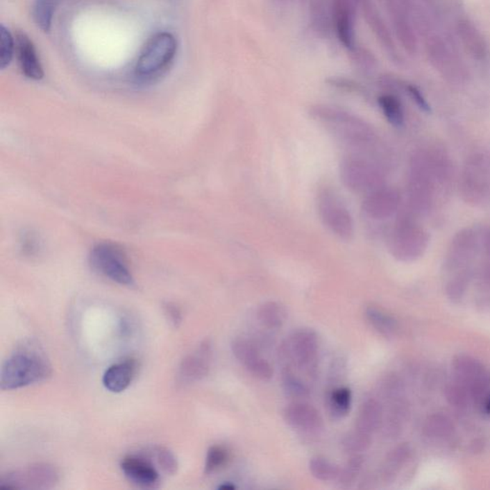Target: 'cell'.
<instances>
[{
  "mask_svg": "<svg viewBox=\"0 0 490 490\" xmlns=\"http://www.w3.org/2000/svg\"><path fill=\"white\" fill-rule=\"evenodd\" d=\"M51 375L52 365L42 348L34 341H25L2 364L0 388L17 390L44 382Z\"/></svg>",
  "mask_w": 490,
  "mask_h": 490,
  "instance_id": "6da1fadb",
  "label": "cell"
},
{
  "mask_svg": "<svg viewBox=\"0 0 490 490\" xmlns=\"http://www.w3.org/2000/svg\"><path fill=\"white\" fill-rule=\"evenodd\" d=\"M312 117L323 124L343 145L355 153H367L378 142L375 130L364 119L330 105H313Z\"/></svg>",
  "mask_w": 490,
  "mask_h": 490,
  "instance_id": "7a4b0ae2",
  "label": "cell"
},
{
  "mask_svg": "<svg viewBox=\"0 0 490 490\" xmlns=\"http://www.w3.org/2000/svg\"><path fill=\"white\" fill-rule=\"evenodd\" d=\"M178 51L176 37L168 32H159L148 40L135 67L136 79L151 83L161 77L170 67Z\"/></svg>",
  "mask_w": 490,
  "mask_h": 490,
  "instance_id": "3957f363",
  "label": "cell"
},
{
  "mask_svg": "<svg viewBox=\"0 0 490 490\" xmlns=\"http://www.w3.org/2000/svg\"><path fill=\"white\" fill-rule=\"evenodd\" d=\"M339 173L343 184L355 193L369 194L383 186L384 173L380 164L360 153L343 158Z\"/></svg>",
  "mask_w": 490,
  "mask_h": 490,
  "instance_id": "277c9868",
  "label": "cell"
},
{
  "mask_svg": "<svg viewBox=\"0 0 490 490\" xmlns=\"http://www.w3.org/2000/svg\"><path fill=\"white\" fill-rule=\"evenodd\" d=\"M318 355V336L310 328H301L293 332L281 347L282 360L287 364L285 368L294 365L310 376L316 375Z\"/></svg>",
  "mask_w": 490,
  "mask_h": 490,
  "instance_id": "5b68a950",
  "label": "cell"
},
{
  "mask_svg": "<svg viewBox=\"0 0 490 490\" xmlns=\"http://www.w3.org/2000/svg\"><path fill=\"white\" fill-rule=\"evenodd\" d=\"M317 209L323 224L335 236L343 241L353 239L355 236V222L352 214L335 190L324 188L319 192Z\"/></svg>",
  "mask_w": 490,
  "mask_h": 490,
  "instance_id": "8992f818",
  "label": "cell"
},
{
  "mask_svg": "<svg viewBox=\"0 0 490 490\" xmlns=\"http://www.w3.org/2000/svg\"><path fill=\"white\" fill-rule=\"evenodd\" d=\"M90 260L93 269L111 281L126 287L135 285L127 257L117 245L107 242L96 245L91 251Z\"/></svg>",
  "mask_w": 490,
  "mask_h": 490,
  "instance_id": "52a82bcc",
  "label": "cell"
},
{
  "mask_svg": "<svg viewBox=\"0 0 490 490\" xmlns=\"http://www.w3.org/2000/svg\"><path fill=\"white\" fill-rule=\"evenodd\" d=\"M59 481V473L48 464H36L7 472L0 478V489H49Z\"/></svg>",
  "mask_w": 490,
  "mask_h": 490,
  "instance_id": "ba28073f",
  "label": "cell"
},
{
  "mask_svg": "<svg viewBox=\"0 0 490 490\" xmlns=\"http://www.w3.org/2000/svg\"><path fill=\"white\" fill-rule=\"evenodd\" d=\"M120 466L124 476L139 489H155L160 487V471L146 452L128 455L122 459Z\"/></svg>",
  "mask_w": 490,
  "mask_h": 490,
  "instance_id": "9c48e42d",
  "label": "cell"
},
{
  "mask_svg": "<svg viewBox=\"0 0 490 490\" xmlns=\"http://www.w3.org/2000/svg\"><path fill=\"white\" fill-rule=\"evenodd\" d=\"M213 347L209 341H204L196 350L187 355L179 366L178 383L188 385L205 378L211 369Z\"/></svg>",
  "mask_w": 490,
  "mask_h": 490,
  "instance_id": "30bf717a",
  "label": "cell"
},
{
  "mask_svg": "<svg viewBox=\"0 0 490 490\" xmlns=\"http://www.w3.org/2000/svg\"><path fill=\"white\" fill-rule=\"evenodd\" d=\"M453 367L459 382L466 386L473 398L482 396L489 387V375L486 369L471 356H457Z\"/></svg>",
  "mask_w": 490,
  "mask_h": 490,
  "instance_id": "8fae6325",
  "label": "cell"
},
{
  "mask_svg": "<svg viewBox=\"0 0 490 490\" xmlns=\"http://www.w3.org/2000/svg\"><path fill=\"white\" fill-rule=\"evenodd\" d=\"M235 357L244 366L250 373L259 380H270L273 376L271 365L262 355L259 348L245 338H236L231 345Z\"/></svg>",
  "mask_w": 490,
  "mask_h": 490,
  "instance_id": "7c38bea8",
  "label": "cell"
},
{
  "mask_svg": "<svg viewBox=\"0 0 490 490\" xmlns=\"http://www.w3.org/2000/svg\"><path fill=\"white\" fill-rule=\"evenodd\" d=\"M400 204V194L394 189L381 186L364 198V214L372 219H386L393 216Z\"/></svg>",
  "mask_w": 490,
  "mask_h": 490,
  "instance_id": "4fadbf2b",
  "label": "cell"
},
{
  "mask_svg": "<svg viewBox=\"0 0 490 490\" xmlns=\"http://www.w3.org/2000/svg\"><path fill=\"white\" fill-rule=\"evenodd\" d=\"M285 421L292 428L307 434H316L324 426L316 408L304 403L290 404L284 412Z\"/></svg>",
  "mask_w": 490,
  "mask_h": 490,
  "instance_id": "5bb4252c",
  "label": "cell"
},
{
  "mask_svg": "<svg viewBox=\"0 0 490 490\" xmlns=\"http://www.w3.org/2000/svg\"><path fill=\"white\" fill-rule=\"evenodd\" d=\"M16 44L17 59L22 73L29 79L42 80L44 76V68L32 40L24 33H19Z\"/></svg>",
  "mask_w": 490,
  "mask_h": 490,
  "instance_id": "9a60e30c",
  "label": "cell"
},
{
  "mask_svg": "<svg viewBox=\"0 0 490 490\" xmlns=\"http://www.w3.org/2000/svg\"><path fill=\"white\" fill-rule=\"evenodd\" d=\"M335 19L336 33L341 44L350 51H355V19L352 5L348 0H335Z\"/></svg>",
  "mask_w": 490,
  "mask_h": 490,
  "instance_id": "2e32d148",
  "label": "cell"
},
{
  "mask_svg": "<svg viewBox=\"0 0 490 490\" xmlns=\"http://www.w3.org/2000/svg\"><path fill=\"white\" fill-rule=\"evenodd\" d=\"M137 365L133 360H126L113 364L103 376V385L111 393L118 394L127 390L135 378Z\"/></svg>",
  "mask_w": 490,
  "mask_h": 490,
  "instance_id": "e0dca14e",
  "label": "cell"
},
{
  "mask_svg": "<svg viewBox=\"0 0 490 490\" xmlns=\"http://www.w3.org/2000/svg\"><path fill=\"white\" fill-rule=\"evenodd\" d=\"M408 224H400L396 227L390 239L391 253L398 259H413L416 256V232Z\"/></svg>",
  "mask_w": 490,
  "mask_h": 490,
  "instance_id": "ac0fdd59",
  "label": "cell"
},
{
  "mask_svg": "<svg viewBox=\"0 0 490 490\" xmlns=\"http://www.w3.org/2000/svg\"><path fill=\"white\" fill-rule=\"evenodd\" d=\"M383 423V409L380 401L369 398L361 404L356 418V430L372 435Z\"/></svg>",
  "mask_w": 490,
  "mask_h": 490,
  "instance_id": "d6986e66",
  "label": "cell"
},
{
  "mask_svg": "<svg viewBox=\"0 0 490 490\" xmlns=\"http://www.w3.org/2000/svg\"><path fill=\"white\" fill-rule=\"evenodd\" d=\"M410 454V446L407 443L400 444L390 451L384 461L382 468H381V477H382L384 482L394 481L396 475L403 468L404 464L407 462Z\"/></svg>",
  "mask_w": 490,
  "mask_h": 490,
  "instance_id": "ffe728a7",
  "label": "cell"
},
{
  "mask_svg": "<svg viewBox=\"0 0 490 490\" xmlns=\"http://www.w3.org/2000/svg\"><path fill=\"white\" fill-rule=\"evenodd\" d=\"M257 320L269 330H278L284 326L287 318V310L277 302L264 303L257 310Z\"/></svg>",
  "mask_w": 490,
  "mask_h": 490,
  "instance_id": "44dd1931",
  "label": "cell"
},
{
  "mask_svg": "<svg viewBox=\"0 0 490 490\" xmlns=\"http://www.w3.org/2000/svg\"><path fill=\"white\" fill-rule=\"evenodd\" d=\"M366 318L376 332L385 337H394L398 332V323L390 314L378 307H369L365 312Z\"/></svg>",
  "mask_w": 490,
  "mask_h": 490,
  "instance_id": "7402d4cb",
  "label": "cell"
},
{
  "mask_svg": "<svg viewBox=\"0 0 490 490\" xmlns=\"http://www.w3.org/2000/svg\"><path fill=\"white\" fill-rule=\"evenodd\" d=\"M352 391L346 387L335 388L328 398V410L335 419H342L350 413L352 407Z\"/></svg>",
  "mask_w": 490,
  "mask_h": 490,
  "instance_id": "603a6c76",
  "label": "cell"
},
{
  "mask_svg": "<svg viewBox=\"0 0 490 490\" xmlns=\"http://www.w3.org/2000/svg\"><path fill=\"white\" fill-rule=\"evenodd\" d=\"M62 2V0H35L33 17L40 30L50 31L56 10Z\"/></svg>",
  "mask_w": 490,
  "mask_h": 490,
  "instance_id": "cb8c5ba5",
  "label": "cell"
},
{
  "mask_svg": "<svg viewBox=\"0 0 490 490\" xmlns=\"http://www.w3.org/2000/svg\"><path fill=\"white\" fill-rule=\"evenodd\" d=\"M146 453L153 459L159 471L166 475H174L178 472V462L170 449L162 446L151 447Z\"/></svg>",
  "mask_w": 490,
  "mask_h": 490,
  "instance_id": "d4e9b609",
  "label": "cell"
},
{
  "mask_svg": "<svg viewBox=\"0 0 490 490\" xmlns=\"http://www.w3.org/2000/svg\"><path fill=\"white\" fill-rule=\"evenodd\" d=\"M378 105L391 125L396 128L403 126V108L398 98L390 94L381 95L378 98Z\"/></svg>",
  "mask_w": 490,
  "mask_h": 490,
  "instance_id": "484cf974",
  "label": "cell"
},
{
  "mask_svg": "<svg viewBox=\"0 0 490 490\" xmlns=\"http://www.w3.org/2000/svg\"><path fill=\"white\" fill-rule=\"evenodd\" d=\"M282 386L285 395L289 398L301 400L310 396V388L307 384L294 375L290 368H285L282 371Z\"/></svg>",
  "mask_w": 490,
  "mask_h": 490,
  "instance_id": "4316f807",
  "label": "cell"
},
{
  "mask_svg": "<svg viewBox=\"0 0 490 490\" xmlns=\"http://www.w3.org/2000/svg\"><path fill=\"white\" fill-rule=\"evenodd\" d=\"M310 471L312 476L323 482L337 480L339 476V466L328 461L324 457H314L310 462Z\"/></svg>",
  "mask_w": 490,
  "mask_h": 490,
  "instance_id": "83f0119b",
  "label": "cell"
},
{
  "mask_svg": "<svg viewBox=\"0 0 490 490\" xmlns=\"http://www.w3.org/2000/svg\"><path fill=\"white\" fill-rule=\"evenodd\" d=\"M454 424L448 416L436 414L427 419L424 431L433 438H447L454 432Z\"/></svg>",
  "mask_w": 490,
  "mask_h": 490,
  "instance_id": "f1b7e54d",
  "label": "cell"
},
{
  "mask_svg": "<svg viewBox=\"0 0 490 490\" xmlns=\"http://www.w3.org/2000/svg\"><path fill=\"white\" fill-rule=\"evenodd\" d=\"M371 443V435L355 429V431L350 432L342 439V448L347 453L357 455L368 450Z\"/></svg>",
  "mask_w": 490,
  "mask_h": 490,
  "instance_id": "f546056e",
  "label": "cell"
},
{
  "mask_svg": "<svg viewBox=\"0 0 490 490\" xmlns=\"http://www.w3.org/2000/svg\"><path fill=\"white\" fill-rule=\"evenodd\" d=\"M363 464L364 458L362 455H352L345 466L340 469L339 476L337 478L340 486L342 487L352 486L356 478H357L358 475H360Z\"/></svg>",
  "mask_w": 490,
  "mask_h": 490,
  "instance_id": "4dcf8cb0",
  "label": "cell"
},
{
  "mask_svg": "<svg viewBox=\"0 0 490 490\" xmlns=\"http://www.w3.org/2000/svg\"><path fill=\"white\" fill-rule=\"evenodd\" d=\"M16 45L11 32L4 25H1L0 28V68L1 69H4L11 64Z\"/></svg>",
  "mask_w": 490,
  "mask_h": 490,
  "instance_id": "1f68e13d",
  "label": "cell"
},
{
  "mask_svg": "<svg viewBox=\"0 0 490 490\" xmlns=\"http://www.w3.org/2000/svg\"><path fill=\"white\" fill-rule=\"evenodd\" d=\"M228 459V452L224 447L213 446L207 451L204 473L210 475L214 473L226 464Z\"/></svg>",
  "mask_w": 490,
  "mask_h": 490,
  "instance_id": "d6a6232c",
  "label": "cell"
},
{
  "mask_svg": "<svg viewBox=\"0 0 490 490\" xmlns=\"http://www.w3.org/2000/svg\"><path fill=\"white\" fill-rule=\"evenodd\" d=\"M446 400L454 407H464L468 401V396L471 395L466 386L459 381L449 384L446 388Z\"/></svg>",
  "mask_w": 490,
  "mask_h": 490,
  "instance_id": "836d02e7",
  "label": "cell"
},
{
  "mask_svg": "<svg viewBox=\"0 0 490 490\" xmlns=\"http://www.w3.org/2000/svg\"><path fill=\"white\" fill-rule=\"evenodd\" d=\"M327 83L330 87L346 91V92L355 93V94L363 96V97L368 94L367 90L363 85L353 80L347 79V78L332 77L327 80Z\"/></svg>",
  "mask_w": 490,
  "mask_h": 490,
  "instance_id": "e575fe53",
  "label": "cell"
},
{
  "mask_svg": "<svg viewBox=\"0 0 490 490\" xmlns=\"http://www.w3.org/2000/svg\"><path fill=\"white\" fill-rule=\"evenodd\" d=\"M164 312H165L167 319L170 321L171 324L174 328H178L180 326L182 315L178 305L171 304V303H167V304L164 305Z\"/></svg>",
  "mask_w": 490,
  "mask_h": 490,
  "instance_id": "d590c367",
  "label": "cell"
},
{
  "mask_svg": "<svg viewBox=\"0 0 490 490\" xmlns=\"http://www.w3.org/2000/svg\"><path fill=\"white\" fill-rule=\"evenodd\" d=\"M407 91L412 99L414 100V102L416 103V105H418L421 110L425 111V112H430V105H429L428 102H427L425 98L423 97V93L419 91V88L414 87V85H408Z\"/></svg>",
  "mask_w": 490,
  "mask_h": 490,
  "instance_id": "8d00e7d4",
  "label": "cell"
},
{
  "mask_svg": "<svg viewBox=\"0 0 490 490\" xmlns=\"http://www.w3.org/2000/svg\"><path fill=\"white\" fill-rule=\"evenodd\" d=\"M219 489H227V490H234L236 489V486L235 484H232V482H223V484H221V486L219 487Z\"/></svg>",
  "mask_w": 490,
  "mask_h": 490,
  "instance_id": "74e56055",
  "label": "cell"
},
{
  "mask_svg": "<svg viewBox=\"0 0 490 490\" xmlns=\"http://www.w3.org/2000/svg\"><path fill=\"white\" fill-rule=\"evenodd\" d=\"M487 411H489L490 413V400H489V403H487Z\"/></svg>",
  "mask_w": 490,
  "mask_h": 490,
  "instance_id": "f35d334b",
  "label": "cell"
}]
</instances>
